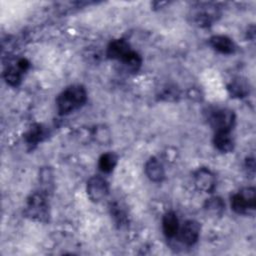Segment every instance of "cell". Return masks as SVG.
I'll return each instance as SVG.
<instances>
[{
  "instance_id": "obj_1",
  "label": "cell",
  "mask_w": 256,
  "mask_h": 256,
  "mask_svg": "<svg viewBox=\"0 0 256 256\" xmlns=\"http://www.w3.org/2000/svg\"><path fill=\"white\" fill-rule=\"evenodd\" d=\"M87 99V93L82 85H71L63 90L56 99L59 114H69L80 108Z\"/></svg>"
},
{
  "instance_id": "obj_2",
  "label": "cell",
  "mask_w": 256,
  "mask_h": 256,
  "mask_svg": "<svg viewBox=\"0 0 256 256\" xmlns=\"http://www.w3.org/2000/svg\"><path fill=\"white\" fill-rule=\"evenodd\" d=\"M256 207V191L253 187H246L231 197V208L238 214H249Z\"/></svg>"
},
{
  "instance_id": "obj_3",
  "label": "cell",
  "mask_w": 256,
  "mask_h": 256,
  "mask_svg": "<svg viewBox=\"0 0 256 256\" xmlns=\"http://www.w3.org/2000/svg\"><path fill=\"white\" fill-rule=\"evenodd\" d=\"M208 122L215 132H230L235 122V115L230 109L216 108L209 113Z\"/></svg>"
},
{
  "instance_id": "obj_4",
  "label": "cell",
  "mask_w": 256,
  "mask_h": 256,
  "mask_svg": "<svg viewBox=\"0 0 256 256\" xmlns=\"http://www.w3.org/2000/svg\"><path fill=\"white\" fill-rule=\"evenodd\" d=\"M219 15L218 9L212 4H198L191 11V20L193 23L200 27L211 25Z\"/></svg>"
},
{
  "instance_id": "obj_5",
  "label": "cell",
  "mask_w": 256,
  "mask_h": 256,
  "mask_svg": "<svg viewBox=\"0 0 256 256\" xmlns=\"http://www.w3.org/2000/svg\"><path fill=\"white\" fill-rule=\"evenodd\" d=\"M26 212L28 216L39 221H46L48 216V204L43 193H33L27 201Z\"/></svg>"
},
{
  "instance_id": "obj_6",
  "label": "cell",
  "mask_w": 256,
  "mask_h": 256,
  "mask_svg": "<svg viewBox=\"0 0 256 256\" xmlns=\"http://www.w3.org/2000/svg\"><path fill=\"white\" fill-rule=\"evenodd\" d=\"M87 195L93 202L104 200L109 193L108 182L101 176H92L87 182Z\"/></svg>"
},
{
  "instance_id": "obj_7",
  "label": "cell",
  "mask_w": 256,
  "mask_h": 256,
  "mask_svg": "<svg viewBox=\"0 0 256 256\" xmlns=\"http://www.w3.org/2000/svg\"><path fill=\"white\" fill-rule=\"evenodd\" d=\"M194 183L198 190L203 192H212L215 188L216 179L209 169L199 168L194 173Z\"/></svg>"
},
{
  "instance_id": "obj_8",
  "label": "cell",
  "mask_w": 256,
  "mask_h": 256,
  "mask_svg": "<svg viewBox=\"0 0 256 256\" xmlns=\"http://www.w3.org/2000/svg\"><path fill=\"white\" fill-rule=\"evenodd\" d=\"M200 235V225L195 220H188L184 223L180 231V239L183 244L191 246L196 243Z\"/></svg>"
},
{
  "instance_id": "obj_9",
  "label": "cell",
  "mask_w": 256,
  "mask_h": 256,
  "mask_svg": "<svg viewBox=\"0 0 256 256\" xmlns=\"http://www.w3.org/2000/svg\"><path fill=\"white\" fill-rule=\"evenodd\" d=\"M131 47L124 39H116L109 43L107 47V56L110 59L121 61L130 51Z\"/></svg>"
},
{
  "instance_id": "obj_10",
  "label": "cell",
  "mask_w": 256,
  "mask_h": 256,
  "mask_svg": "<svg viewBox=\"0 0 256 256\" xmlns=\"http://www.w3.org/2000/svg\"><path fill=\"white\" fill-rule=\"evenodd\" d=\"M145 173L147 177L154 181V182H160L165 177V171L162 163L155 157L150 158L146 164H145Z\"/></svg>"
},
{
  "instance_id": "obj_11",
  "label": "cell",
  "mask_w": 256,
  "mask_h": 256,
  "mask_svg": "<svg viewBox=\"0 0 256 256\" xmlns=\"http://www.w3.org/2000/svg\"><path fill=\"white\" fill-rule=\"evenodd\" d=\"M210 45L220 53L231 54L235 50L234 42L227 36L215 35L210 38Z\"/></svg>"
},
{
  "instance_id": "obj_12",
  "label": "cell",
  "mask_w": 256,
  "mask_h": 256,
  "mask_svg": "<svg viewBox=\"0 0 256 256\" xmlns=\"http://www.w3.org/2000/svg\"><path fill=\"white\" fill-rule=\"evenodd\" d=\"M162 228L164 234L169 238H172L177 234L179 223L177 215L173 211H169L164 214L162 219Z\"/></svg>"
},
{
  "instance_id": "obj_13",
  "label": "cell",
  "mask_w": 256,
  "mask_h": 256,
  "mask_svg": "<svg viewBox=\"0 0 256 256\" xmlns=\"http://www.w3.org/2000/svg\"><path fill=\"white\" fill-rule=\"evenodd\" d=\"M213 142L215 147L224 153L231 152L234 148V140L230 132H215Z\"/></svg>"
},
{
  "instance_id": "obj_14",
  "label": "cell",
  "mask_w": 256,
  "mask_h": 256,
  "mask_svg": "<svg viewBox=\"0 0 256 256\" xmlns=\"http://www.w3.org/2000/svg\"><path fill=\"white\" fill-rule=\"evenodd\" d=\"M228 90L233 97L242 98L249 93V84L245 79L237 78L228 85Z\"/></svg>"
},
{
  "instance_id": "obj_15",
  "label": "cell",
  "mask_w": 256,
  "mask_h": 256,
  "mask_svg": "<svg viewBox=\"0 0 256 256\" xmlns=\"http://www.w3.org/2000/svg\"><path fill=\"white\" fill-rule=\"evenodd\" d=\"M124 68L129 72H137L142 64V59L138 53L131 50L121 61Z\"/></svg>"
},
{
  "instance_id": "obj_16",
  "label": "cell",
  "mask_w": 256,
  "mask_h": 256,
  "mask_svg": "<svg viewBox=\"0 0 256 256\" xmlns=\"http://www.w3.org/2000/svg\"><path fill=\"white\" fill-rule=\"evenodd\" d=\"M45 135L46 133L43 126L41 124H34L25 134V139L29 144H37L43 140Z\"/></svg>"
},
{
  "instance_id": "obj_17",
  "label": "cell",
  "mask_w": 256,
  "mask_h": 256,
  "mask_svg": "<svg viewBox=\"0 0 256 256\" xmlns=\"http://www.w3.org/2000/svg\"><path fill=\"white\" fill-rule=\"evenodd\" d=\"M117 156L112 153V152H109V153H105L103 154L100 158H99V162H98V166L100 168V170L104 173H109L111 172L114 167L116 166L117 164Z\"/></svg>"
},
{
  "instance_id": "obj_18",
  "label": "cell",
  "mask_w": 256,
  "mask_h": 256,
  "mask_svg": "<svg viewBox=\"0 0 256 256\" xmlns=\"http://www.w3.org/2000/svg\"><path fill=\"white\" fill-rule=\"evenodd\" d=\"M22 71L18 68V66H12L5 70L4 72V79L6 82L11 86H17L21 82L22 78Z\"/></svg>"
},
{
  "instance_id": "obj_19",
  "label": "cell",
  "mask_w": 256,
  "mask_h": 256,
  "mask_svg": "<svg viewBox=\"0 0 256 256\" xmlns=\"http://www.w3.org/2000/svg\"><path fill=\"white\" fill-rule=\"evenodd\" d=\"M205 208L207 211L213 213V214H220L224 209V204L220 198H210L206 201Z\"/></svg>"
},
{
  "instance_id": "obj_20",
  "label": "cell",
  "mask_w": 256,
  "mask_h": 256,
  "mask_svg": "<svg viewBox=\"0 0 256 256\" xmlns=\"http://www.w3.org/2000/svg\"><path fill=\"white\" fill-rule=\"evenodd\" d=\"M245 167L248 170V174H251V176L254 175L255 173V163L253 158H248L245 163Z\"/></svg>"
}]
</instances>
